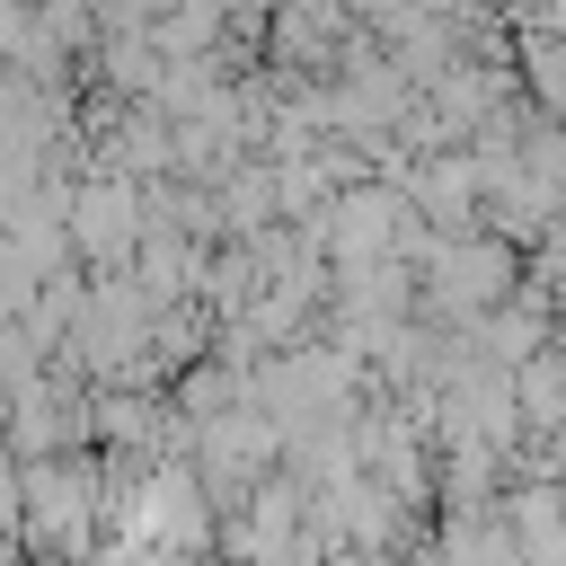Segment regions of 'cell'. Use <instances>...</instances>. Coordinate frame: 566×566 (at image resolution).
<instances>
[{"label":"cell","instance_id":"cell-1","mask_svg":"<svg viewBox=\"0 0 566 566\" xmlns=\"http://www.w3.org/2000/svg\"><path fill=\"white\" fill-rule=\"evenodd\" d=\"M62 230H71V248H80V256L115 265V256H133V248H142V195H133L124 177H88V186L71 195Z\"/></svg>","mask_w":566,"mask_h":566},{"label":"cell","instance_id":"cell-2","mask_svg":"<svg viewBox=\"0 0 566 566\" xmlns=\"http://www.w3.org/2000/svg\"><path fill=\"white\" fill-rule=\"evenodd\" d=\"M0 416H9V371H0Z\"/></svg>","mask_w":566,"mask_h":566}]
</instances>
